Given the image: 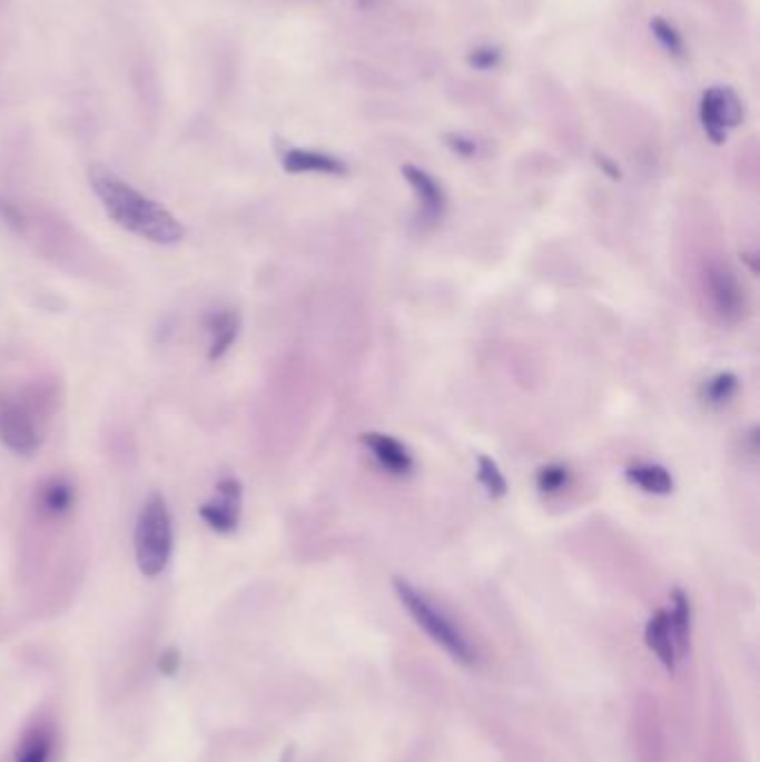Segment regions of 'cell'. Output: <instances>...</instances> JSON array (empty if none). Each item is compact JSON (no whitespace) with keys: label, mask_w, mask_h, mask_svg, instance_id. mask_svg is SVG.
Listing matches in <instances>:
<instances>
[{"label":"cell","mask_w":760,"mask_h":762,"mask_svg":"<svg viewBox=\"0 0 760 762\" xmlns=\"http://www.w3.org/2000/svg\"><path fill=\"white\" fill-rule=\"evenodd\" d=\"M624 477L631 486L649 495H669L673 493V486H675L671 473L660 464H647V462L633 464L624 471Z\"/></svg>","instance_id":"5bb4252c"},{"label":"cell","mask_w":760,"mask_h":762,"mask_svg":"<svg viewBox=\"0 0 760 762\" xmlns=\"http://www.w3.org/2000/svg\"><path fill=\"white\" fill-rule=\"evenodd\" d=\"M241 502H244L241 482L237 477H224L217 482L215 497L199 506V515L213 531L221 535H230L239 526Z\"/></svg>","instance_id":"5b68a950"},{"label":"cell","mask_w":760,"mask_h":762,"mask_svg":"<svg viewBox=\"0 0 760 762\" xmlns=\"http://www.w3.org/2000/svg\"><path fill=\"white\" fill-rule=\"evenodd\" d=\"M362 444L368 448V453L375 457V462L391 475L406 477L415 471V459L411 451L386 433H364Z\"/></svg>","instance_id":"ba28073f"},{"label":"cell","mask_w":760,"mask_h":762,"mask_svg":"<svg viewBox=\"0 0 760 762\" xmlns=\"http://www.w3.org/2000/svg\"><path fill=\"white\" fill-rule=\"evenodd\" d=\"M172 517L164 495L152 493L144 504L137 531H135V551L139 571L146 577H157L166 571L172 555Z\"/></svg>","instance_id":"3957f363"},{"label":"cell","mask_w":760,"mask_h":762,"mask_svg":"<svg viewBox=\"0 0 760 762\" xmlns=\"http://www.w3.org/2000/svg\"><path fill=\"white\" fill-rule=\"evenodd\" d=\"M595 161H598V166L611 177V179H620V170L609 161V159H604V157H595Z\"/></svg>","instance_id":"cb8c5ba5"},{"label":"cell","mask_w":760,"mask_h":762,"mask_svg":"<svg viewBox=\"0 0 760 762\" xmlns=\"http://www.w3.org/2000/svg\"><path fill=\"white\" fill-rule=\"evenodd\" d=\"M477 479L491 499H502L509 493V484H506L504 473L500 471L497 462L491 459L488 455L477 457Z\"/></svg>","instance_id":"ac0fdd59"},{"label":"cell","mask_w":760,"mask_h":762,"mask_svg":"<svg viewBox=\"0 0 760 762\" xmlns=\"http://www.w3.org/2000/svg\"><path fill=\"white\" fill-rule=\"evenodd\" d=\"M644 642L669 671H673L675 664L682 660L667 608H658L649 617V622L644 626Z\"/></svg>","instance_id":"30bf717a"},{"label":"cell","mask_w":760,"mask_h":762,"mask_svg":"<svg viewBox=\"0 0 760 762\" xmlns=\"http://www.w3.org/2000/svg\"><path fill=\"white\" fill-rule=\"evenodd\" d=\"M181 666V655L177 649H166L159 657V669L164 671V675H177Z\"/></svg>","instance_id":"603a6c76"},{"label":"cell","mask_w":760,"mask_h":762,"mask_svg":"<svg viewBox=\"0 0 760 762\" xmlns=\"http://www.w3.org/2000/svg\"><path fill=\"white\" fill-rule=\"evenodd\" d=\"M707 293H709L711 306L720 319L733 324L742 317V313L747 308L744 290L729 268L715 264L707 270Z\"/></svg>","instance_id":"52a82bcc"},{"label":"cell","mask_w":760,"mask_h":762,"mask_svg":"<svg viewBox=\"0 0 760 762\" xmlns=\"http://www.w3.org/2000/svg\"><path fill=\"white\" fill-rule=\"evenodd\" d=\"M90 184L110 219L124 230L161 246H172L184 239L186 230L175 215L141 195L112 170L95 166L90 170Z\"/></svg>","instance_id":"6da1fadb"},{"label":"cell","mask_w":760,"mask_h":762,"mask_svg":"<svg viewBox=\"0 0 760 762\" xmlns=\"http://www.w3.org/2000/svg\"><path fill=\"white\" fill-rule=\"evenodd\" d=\"M444 139H446V146H448L453 152H457L460 157H473V155L477 152V146H475L471 139H464V137H460V135H446Z\"/></svg>","instance_id":"7402d4cb"},{"label":"cell","mask_w":760,"mask_h":762,"mask_svg":"<svg viewBox=\"0 0 760 762\" xmlns=\"http://www.w3.org/2000/svg\"><path fill=\"white\" fill-rule=\"evenodd\" d=\"M52 744V731L48 726H37L21 740L17 749V762H50Z\"/></svg>","instance_id":"2e32d148"},{"label":"cell","mask_w":760,"mask_h":762,"mask_svg":"<svg viewBox=\"0 0 760 762\" xmlns=\"http://www.w3.org/2000/svg\"><path fill=\"white\" fill-rule=\"evenodd\" d=\"M282 762H290V755H288V753H286V755H284V760H282Z\"/></svg>","instance_id":"d4e9b609"},{"label":"cell","mask_w":760,"mask_h":762,"mask_svg":"<svg viewBox=\"0 0 760 762\" xmlns=\"http://www.w3.org/2000/svg\"><path fill=\"white\" fill-rule=\"evenodd\" d=\"M571 484V471L569 466L560 464V462H551L537 468L535 473V486L540 493L544 495H557L562 493L566 486Z\"/></svg>","instance_id":"d6986e66"},{"label":"cell","mask_w":760,"mask_h":762,"mask_svg":"<svg viewBox=\"0 0 760 762\" xmlns=\"http://www.w3.org/2000/svg\"><path fill=\"white\" fill-rule=\"evenodd\" d=\"M669 620H671V629H673L680 655L684 657L689 649V635H691V606H689V597L680 588L671 593Z\"/></svg>","instance_id":"9a60e30c"},{"label":"cell","mask_w":760,"mask_h":762,"mask_svg":"<svg viewBox=\"0 0 760 762\" xmlns=\"http://www.w3.org/2000/svg\"><path fill=\"white\" fill-rule=\"evenodd\" d=\"M393 588L404 608L411 613V617L417 622L420 629L426 631V635L440 644L453 660L460 664H475L477 653L471 644V640L464 635V631L417 586H413L404 577H393Z\"/></svg>","instance_id":"7a4b0ae2"},{"label":"cell","mask_w":760,"mask_h":762,"mask_svg":"<svg viewBox=\"0 0 760 762\" xmlns=\"http://www.w3.org/2000/svg\"><path fill=\"white\" fill-rule=\"evenodd\" d=\"M736 393H738V377L733 373H715L702 384V399L713 408L729 404Z\"/></svg>","instance_id":"e0dca14e"},{"label":"cell","mask_w":760,"mask_h":762,"mask_svg":"<svg viewBox=\"0 0 760 762\" xmlns=\"http://www.w3.org/2000/svg\"><path fill=\"white\" fill-rule=\"evenodd\" d=\"M468 63H471L475 70H493V68L500 63V52L493 50V48L475 50V52L468 57Z\"/></svg>","instance_id":"44dd1931"},{"label":"cell","mask_w":760,"mask_h":762,"mask_svg":"<svg viewBox=\"0 0 760 762\" xmlns=\"http://www.w3.org/2000/svg\"><path fill=\"white\" fill-rule=\"evenodd\" d=\"M742 121V106L731 90H707L700 101V123L707 137L720 146L724 144L727 128H736Z\"/></svg>","instance_id":"8992f818"},{"label":"cell","mask_w":760,"mask_h":762,"mask_svg":"<svg viewBox=\"0 0 760 762\" xmlns=\"http://www.w3.org/2000/svg\"><path fill=\"white\" fill-rule=\"evenodd\" d=\"M282 166L290 175H306V172H317V175H330V177H342L348 172V166L324 152H313V150H288L282 159Z\"/></svg>","instance_id":"7c38bea8"},{"label":"cell","mask_w":760,"mask_h":762,"mask_svg":"<svg viewBox=\"0 0 760 762\" xmlns=\"http://www.w3.org/2000/svg\"><path fill=\"white\" fill-rule=\"evenodd\" d=\"M651 32H653V37L658 39V43H660L671 57H675V59L684 57L682 37L678 34V30H675L671 23H667L664 19H653V21H651Z\"/></svg>","instance_id":"ffe728a7"},{"label":"cell","mask_w":760,"mask_h":762,"mask_svg":"<svg viewBox=\"0 0 760 762\" xmlns=\"http://www.w3.org/2000/svg\"><path fill=\"white\" fill-rule=\"evenodd\" d=\"M204 326H206V330L210 335L208 359L217 362L237 342L239 330H241V317H239L237 310H213V313L206 315Z\"/></svg>","instance_id":"8fae6325"},{"label":"cell","mask_w":760,"mask_h":762,"mask_svg":"<svg viewBox=\"0 0 760 762\" xmlns=\"http://www.w3.org/2000/svg\"><path fill=\"white\" fill-rule=\"evenodd\" d=\"M77 504V488L66 477L48 479L39 491V508L48 517H63Z\"/></svg>","instance_id":"4fadbf2b"},{"label":"cell","mask_w":760,"mask_h":762,"mask_svg":"<svg viewBox=\"0 0 760 762\" xmlns=\"http://www.w3.org/2000/svg\"><path fill=\"white\" fill-rule=\"evenodd\" d=\"M402 175L420 199L422 221L437 224L446 210V195H444L442 186L428 172H424L422 168H415V166H404Z\"/></svg>","instance_id":"9c48e42d"},{"label":"cell","mask_w":760,"mask_h":762,"mask_svg":"<svg viewBox=\"0 0 760 762\" xmlns=\"http://www.w3.org/2000/svg\"><path fill=\"white\" fill-rule=\"evenodd\" d=\"M0 442L17 455H34L43 444L37 410L17 397L0 399Z\"/></svg>","instance_id":"277c9868"}]
</instances>
